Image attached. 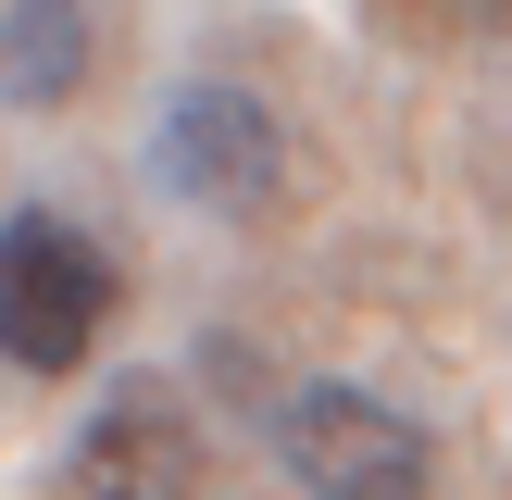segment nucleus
I'll return each mask as SVG.
<instances>
[{
	"label": "nucleus",
	"mask_w": 512,
	"mask_h": 500,
	"mask_svg": "<svg viewBox=\"0 0 512 500\" xmlns=\"http://www.w3.org/2000/svg\"><path fill=\"white\" fill-rule=\"evenodd\" d=\"M150 188L188 200V213H213V225L288 213V125H275V100L238 88V75L163 88V113H150Z\"/></svg>",
	"instance_id": "obj_1"
},
{
	"label": "nucleus",
	"mask_w": 512,
	"mask_h": 500,
	"mask_svg": "<svg viewBox=\"0 0 512 500\" xmlns=\"http://www.w3.org/2000/svg\"><path fill=\"white\" fill-rule=\"evenodd\" d=\"M113 313H125L113 250H100L88 225H63V213L25 200V213L0 225V363L13 375H75L113 338Z\"/></svg>",
	"instance_id": "obj_2"
},
{
	"label": "nucleus",
	"mask_w": 512,
	"mask_h": 500,
	"mask_svg": "<svg viewBox=\"0 0 512 500\" xmlns=\"http://www.w3.org/2000/svg\"><path fill=\"white\" fill-rule=\"evenodd\" d=\"M275 463L300 475V500H425L438 488V438L400 400H375L363 375H313L275 400Z\"/></svg>",
	"instance_id": "obj_3"
},
{
	"label": "nucleus",
	"mask_w": 512,
	"mask_h": 500,
	"mask_svg": "<svg viewBox=\"0 0 512 500\" xmlns=\"http://www.w3.org/2000/svg\"><path fill=\"white\" fill-rule=\"evenodd\" d=\"M75 500H200V425L163 375H125L75 425Z\"/></svg>",
	"instance_id": "obj_4"
},
{
	"label": "nucleus",
	"mask_w": 512,
	"mask_h": 500,
	"mask_svg": "<svg viewBox=\"0 0 512 500\" xmlns=\"http://www.w3.org/2000/svg\"><path fill=\"white\" fill-rule=\"evenodd\" d=\"M88 88V0H13L0 13V100L50 113Z\"/></svg>",
	"instance_id": "obj_5"
}]
</instances>
